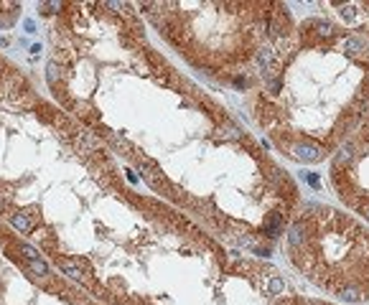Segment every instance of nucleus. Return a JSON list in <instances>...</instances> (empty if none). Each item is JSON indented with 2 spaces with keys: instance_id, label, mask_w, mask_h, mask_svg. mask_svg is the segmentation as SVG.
<instances>
[{
  "instance_id": "7ed1b4c3",
  "label": "nucleus",
  "mask_w": 369,
  "mask_h": 305,
  "mask_svg": "<svg viewBox=\"0 0 369 305\" xmlns=\"http://www.w3.org/2000/svg\"><path fill=\"white\" fill-rule=\"evenodd\" d=\"M328 181L339 201L369 221V109L331 156Z\"/></svg>"
},
{
  "instance_id": "f257e3e1",
  "label": "nucleus",
  "mask_w": 369,
  "mask_h": 305,
  "mask_svg": "<svg viewBox=\"0 0 369 305\" xmlns=\"http://www.w3.org/2000/svg\"><path fill=\"white\" fill-rule=\"evenodd\" d=\"M262 79L267 97L288 92V112L270 125L273 137L293 117L300 120L285 156L323 163L369 109V41L336 21L308 18L275 41V59L262 66Z\"/></svg>"
},
{
  "instance_id": "6e6552de",
  "label": "nucleus",
  "mask_w": 369,
  "mask_h": 305,
  "mask_svg": "<svg viewBox=\"0 0 369 305\" xmlns=\"http://www.w3.org/2000/svg\"><path fill=\"white\" fill-rule=\"evenodd\" d=\"M46 77H49V82H51V84H59V79H61V69H59V64H54V61H51V64L46 66Z\"/></svg>"
},
{
  "instance_id": "9d476101",
  "label": "nucleus",
  "mask_w": 369,
  "mask_h": 305,
  "mask_svg": "<svg viewBox=\"0 0 369 305\" xmlns=\"http://www.w3.org/2000/svg\"><path fill=\"white\" fill-rule=\"evenodd\" d=\"M21 254H23L26 259H41V254H39L31 244H21Z\"/></svg>"
},
{
  "instance_id": "39448f33",
  "label": "nucleus",
  "mask_w": 369,
  "mask_h": 305,
  "mask_svg": "<svg viewBox=\"0 0 369 305\" xmlns=\"http://www.w3.org/2000/svg\"><path fill=\"white\" fill-rule=\"evenodd\" d=\"M59 267H61L72 280H82V277H87V275H82V267H79L74 259H59Z\"/></svg>"
},
{
  "instance_id": "0eeeda50",
  "label": "nucleus",
  "mask_w": 369,
  "mask_h": 305,
  "mask_svg": "<svg viewBox=\"0 0 369 305\" xmlns=\"http://www.w3.org/2000/svg\"><path fill=\"white\" fill-rule=\"evenodd\" d=\"M28 270L33 272V275H49V264L44 262V259H28Z\"/></svg>"
},
{
  "instance_id": "f03ea898",
  "label": "nucleus",
  "mask_w": 369,
  "mask_h": 305,
  "mask_svg": "<svg viewBox=\"0 0 369 305\" xmlns=\"http://www.w3.org/2000/svg\"><path fill=\"white\" fill-rule=\"evenodd\" d=\"M290 262L326 295L369 300V226L326 204H306L285 232Z\"/></svg>"
},
{
  "instance_id": "1a4fd4ad",
  "label": "nucleus",
  "mask_w": 369,
  "mask_h": 305,
  "mask_svg": "<svg viewBox=\"0 0 369 305\" xmlns=\"http://www.w3.org/2000/svg\"><path fill=\"white\" fill-rule=\"evenodd\" d=\"M97 147H99V140L92 137V135H84V147H82V152H89V150H97Z\"/></svg>"
},
{
  "instance_id": "423d86ee",
  "label": "nucleus",
  "mask_w": 369,
  "mask_h": 305,
  "mask_svg": "<svg viewBox=\"0 0 369 305\" xmlns=\"http://www.w3.org/2000/svg\"><path fill=\"white\" fill-rule=\"evenodd\" d=\"M11 224H13V229H18V232H31V229H33V221H31L26 214H16V216L11 219Z\"/></svg>"
},
{
  "instance_id": "20e7f679",
  "label": "nucleus",
  "mask_w": 369,
  "mask_h": 305,
  "mask_svg": "<svg viewBox=\"0 0 369 305\" xmlns=\"http://www.w3.org/2000/svg\"><path fill=\"white\" fill-rule=\"evenodd\" d=\"M336 13V18H341L346 28H351L354 33H359L361 39H369V3H331Z\"/></svg>"
}]
</instances>
